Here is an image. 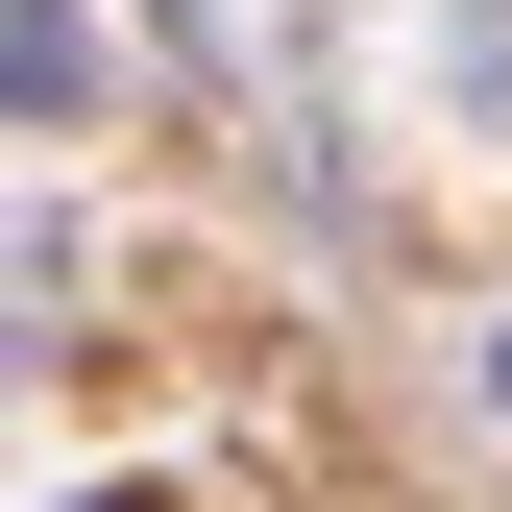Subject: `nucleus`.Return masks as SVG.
<instances>
[{
  "label": "nucleus",
  "mask_w": 512,
  "mask_h": 512,
  "mask_svg": "<svg viewBox=\"0 0 512 512\" xmlns=\"http://www.w3.org/2000/svg\"><path fill=\"white\" fill-rule=\"evenodd\" d=\"M49 317H74V244H49V220H0V391L49 366Z\"/></svg>",
  "instance_id": "nucleus-2"
},
{
  "label": "nucleus",
  "mask_w": 512,
  "mask_h": 512,
  "mask_svg": "<svg viewBox=\"0 0 512 512\" xmlns=\"http://www.w3.org/2000/svg\"><path fill=\"white\" fill-rule=\"evenodd\" d=\"M98 98V25H74V0H0V122H74Z\"/></svg>",
  "instance_id": "nucleus-1"
},
{
  "label": "nucleus",
  "mask_w": 512,
  "mask_h": 512,
  "mask_svg": "<svg viewBox=\"0 0 512 512\" xmlns=\"http://www.w3.org/2000/svg\"><path fill=\"white\" fill-rule=\"evenodd\" d=\"M196 25H244V0H196Z\"/></svg>",
  "instance_id": "nucleus-3"
},
{
  "label": "nucleus",
  "mask_w": 512,
  "mask_h": 512,
  "mask_svg": "<svg viewBox=\"0 0 512 512\" xmlns=\"http://www.w3.org/2000/svg\"><path fill=\"white\" fill-rule=\"evenodd\" d=\"M488 391H512V342H488Z\"/></svg>",
  "instance_id": "nucleus-4"
}]
</instances>
